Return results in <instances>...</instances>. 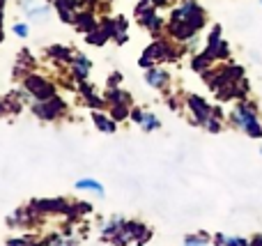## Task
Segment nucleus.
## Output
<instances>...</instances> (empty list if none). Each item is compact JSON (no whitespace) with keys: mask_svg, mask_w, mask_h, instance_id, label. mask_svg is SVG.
Segmentation results:
<instances>
[{"mask_svg":"<svg viewBox=\"0 0 262 246\" xmlns=\"http://www.w3.org/2000/svg\"><path fill=\"white\" fill-rule=\"evenodd\" d=\"M260 3H262V0H260Z\"/></svg>","mask_w":262,"mask_h":246,"instance_id":"423d86ee","label":"nucleus"},{"mask_svg":"<svg viewBox=\"0 0 262 246\" xmlns=\"http://www.w3.org/2000/svg\"><path fill=\"white\" fill-rule=\"evenodd\" d=\"M76 187H78V189H95L97 193H101V184H99V182H92V180H81Z\"/></svg>","mask_w":262,"mask_h":246,"instance_id":"f03ea898","label":"nucleus"},{"mask_svg":"<svg viewBox=\"0 0 262 246\" xmlns=\"http://www.w3.org/2000/svg\"><path fill=\"white\" fill-rule=\"evenodd\" d=\"M260 154H262V150H260Z\"/></svg>","mask_w":262,"mask_h":246,"instance_id":"39448f33","label":"nucleus"},{"mask_svg":"<svg viewBox=\"0 0 262 246\" xmlns=\"http://www.w3.org/2000/svg\"><path fill=\"white\" fill-rule=\"evenodd\" d=\"M253 242H262V235H255V237H253Z\"/></svg>","mask_w":262,"mask_h":246,"instance_id":"20e7f679","label":"nucleus"},{"mask_svg":"<svg viewBox=\"0 0 262 246\" xmlns=\"http://www.w3.org/2000/svg\"><path fill=\"white\" fill-rule=\"evenodd\" d=\"M232 124L239 127L244 133H249L251 138H262V122L258 120V108H255V104L242 101V104L232 110Z\"/></svg>","mask_w":262,"mask_h":246,"instance_id":"f257e3e1","label":"nucleus"},{"mask_svg":"<svg viewBox=\"0 0 262 246\" xmlns=\"http://www.w3.org/2000/svg\"><path fill=\"white\" fill-rule=\"evenodd\" d=\"M186 242H207V237H205V235H198V237H186Z\"/></svg>","mask_w":262,"mask_h":246,"instance_id":"7ed1b4c3","label":"nucleus"}]
</instances>
